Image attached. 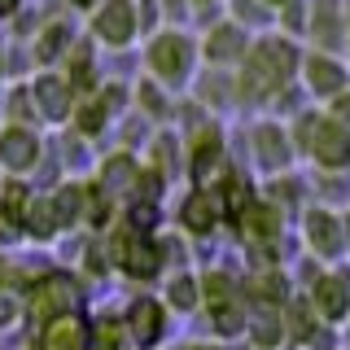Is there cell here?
Segmentation results:
<instances>
[{
	"label": "cell",
	"mask_w": 350,
	"mask_h": 350,
	"mask_svg": "<svg viewBox=\"0 0 350 350\" xmlns=\"http://www.w3.org/2000/svg\"><path fill=\"white\" fill-rule=\"evenodd\" d=\"M79 123H83V131H96V127H101V109H96V105H88L83 114H79Z\"/></svg>",
	"instance_id": "25"
},
{
	"label": "cell",
	"mask_w": 350,
	"mask_h": 350,
	"mask_svg": "<svg viewBox=\"0 0 350 350\" xmlns=\"http://www.w3.org/2000/svg\"><path fill=\"white\" fill-rule=\"evenodd\" d=\"M18 306H22V298H18V289L9 280H0V324H9L18 315Z\"/></svg>",
	"instance_id": "19"
},
{
	"label": "cell",
	"mask_w": 350,
	"mask_h": 350,
	"mask_svg": "<svg viewBox=\"0 0 350 350\" xmlns=\"http://www.w3.org/2000/svg\"><path fill=\"white\" fill-rule=\"evenodd\" d=\"M131 333H136L140 346L158 342V333H162V311H158L149 298H140L136 306H131Z\"/></svg>",
	"instance_id": "9"
},
{
	"label": "cell",
	"mask_w": 350,
	"mask_h": 350,
	"mask_svg": "<svg viewBox=\"0 0 350 350\" xmlns=\"http://www.w3.org/2000/svg\"><path fill=\"white\" fill-rule=\"evenodd\" d=\"M315 158H320L324 167H342V162L350 158V136L337 123H324L320 136H315Z\"/></svg>",
	"instance_id": "6"
},
{
	"label": "cell",
	"mask_w": 350,
	"mask_h": 350,
	"mask_svg": "<svg viewBox=\"0 0 350 350\" xmlns=\"http://www.w3.org/2000/svg\"><path fill=\"white\" fill-rule=\"evenodd\" d=\"M70 5H96V0H70Z\"/></svg>",
	"instance_id": "27"
},
{
	"label": "cell",
	"mask_w": 350,
	"mask_h": 350,
	"mask_svg": "<svg viewBox=\"0 0 350 350\" xmlns=\"http://www.w3.org/2000/svg\"><path fill=\"white\" fill-rule=\"evenodd\" d=\"M184 224H189L193 232H206V228L215 224V202H211L206 193L189 197V202H184Z\"/></svg>",
	"instance_id": "12"
},
{
	"label": "cell",
	"mask_w": 350,
	"mask_h": 350,
	"mask_svg": "<svg viewBox=\"0 0 350 350\" xmlns=\"http://www.w3.org/2000/svg\"><path fill=\"white\" fill-rule=\"evenodd\" d=\"M315 302H320V311L328 315V320H337V315L350 306V293H346L342 280H320L315 284Z\"/></svg>",
	"instance_id": "11"
},
{
	"label": "cell",
	"mask_w": 350,
	"mask_h": 350,
	"mask_svg": "<svg viewBox=\"0 0 350 350\" xmlns=\"http://www.w3.org/2000/svg\"><path fill=\"white\" fill-rule=\"evenodd\" d=\"M79 206H83V193L79 189H62L57 202H53V211H57V219L70 224V219H79Z\"/></svg>",
	"instance_id": "14"
},
{
	"label": "cell",
	"mask_w": 350,
	"mask_h": 350,
	"mask_svg": "<svg viewBox=\"0 0 350 350\" xmlns=\"http://www.w3.org/2000/svg\"><path fill=\"white\" fill-rule=\"evenodd\" d=\"M0 162H9L14 171H22V167H31L36 162V136H27V131H5L0 136Z\"/></svg>",
	"instance_id": "8"
},
{
	"label": "cell",
	"mask_w": 350,
	"mask_h": 350,
	"mask_svg": "<svg viewBox=\"0 0 350 350\" xmlns=\"http://www.w3.org/2000/svg\"><path fill=\"white\" fill-rule=\"evenodd\" d=\"M75 306V284L66 276H49L36 284V293H31V315L36 320H53L57 311H70Z\"/></svg>",
	"instance_id": "2"
},
{
	"label": "cell",
	"mask_w": 350,
	"mask_h": 350,
	"mask_svg": "<svg viewBox=\"0 0 350 350\" xmlns=\"http://www.w3.org/2000/svg\"><path fill=\"white\" fill-rule=\"evenodd\" d=\"M36 101L44 105V114H49V118H62L66 114V83L53 79V75L36 79Z\"/></svg>",
	"instance_id": "10"
},
{
	"label": "cell",
	"mask_w": 350,
	"mask_h": 350,
	"mask_svg": "<svg viewBox=\"0 0 350 350\" xmlns=\"http://www.w3.org/2000/svg\"><path fill=\"white\" fill-rule=\"evenodd\" d=\"M131 27H136V14H131L127 0H105V9L96 14V36L105 44H123L131 36Z\"/></svg>",
	"instance_id": "4"
},
{
	"label": "cell",
	"mask_w": 350,
	"mask_h": 350,
	"mask_svg": "<svg viewBox=\"0 0 350 350\" xmlns=\"http://www.w3.org/2000/svg\"><path fill=\"white\" fill-rule=\"evenodd\" d=\"M276 5H280V0H276Z\"/></svg>",
	"instance_id": "28"
},
{
	"label": "cell",
	"mask_w": 350,
	"mask_h": 350,
	"mask_svg": "<svg viewBox=\"0 0 350 350\" xmlns=\"http://www.w3.org/2000/svg\"><path fill=\"white\" fill-rule=\"evenodd\" d=\"M153 206H136V211H131V228H140V232H145V228H153Z\"/></svg>",
	"instance_id": "23"
},
{
	"label": "cell",
	"mask_w": 350,
	"mask_h": 350,
	"mask_svg": "<svg viewBox=\"0 0 350 350\" xmlns=\"http://www.w3.org/2000/svg\"><path fill=\"white\" fill-rule=\"evenodd\" d=\"M289 70H293V49L289 44H258L254 49V57H250V66H245V88L254 96H262V92H271L276 83H284L289 79Z\"/></svg>",
	"instance_id": "1"
},
{
	"label": "cell",
	"mask_w": 350,
	"mask_h": 350,
	"mask_svg": "<svg viewBox=\"0 0 350 350\" xmlns=\"http://www.w3.org/2000/svg\"><path fill=\"white\" fill-rule=\"evenodd\" d=\"M18 9V0H0V14H14Z\"/></svg>",
	"instance_id": "26"
},
{
	"label": "cell",
	"mask_w": 350,
	"mask_h": 350,
	"mask_svg": "<svg viewBox=\"0 0 350 350\" xmlns=\"http://www.w3.org/2000/svg\"><path fill=\"white\" fill-rule=\"evenodd\" d=\"M105 180L114 184V189H127V184L136 180V167H131L127 158H114V162H109V167H105Z\"/></svg>",
	"instance_id": "18"
},
{
	"label": "cell",
	"mask_w": 350,
	"mask_h": 350,
	"mask_svg": "<svg viewBox=\"0 0 350 350\" xmlns=\"http://www.w3.org/2000/svg\"><path fill=\"white\" fill-rule=\"evenodd\" d=\"M96 350H118V328L114 324H101V328H96Z\"/></svg>",
	"instance_id": "22"
},
{
	"label": "cell",
	"mask_w": 350,
	"mask_h": 350,
	"mask_svg": "<svg viewBox=\"0 0 350 350\" xmlns=\"http://www.w3.org/2000/svg\"><path fill=\"white\" fill-rule=\"evenodd\" d=\"M118 258H123V267L131 276H153V271H158V250L145 245V241H136V237L118 241Z\"/></svg>",
	"instance_id": "7"
},
{
	"label": "cell",
	"mask_w": 350,
	"mask_h": 350,
	"mask_svg": "<svg viewBox=\"0 0 350 350\" xmlns=\"http://www.w3.org/2000/svg\"><path fill=\"white\" fill-rule=\"evenodd\" d=\"M153 70L158 75H167V79H180L184 70H189V40H180V36H162L158 44H153Z\"/></svg>",
	"instance_id": "5"
},
{
	"label": "cell",
	"mask_w": 350,
	"mask_h": 350,
	"mask_svg": "<svg viewBox=\"0 0 350 350\" xmlns=\"http://www.w3.org/2000/svg\"><path fill=\"white\" fill-rule=\"evenodd\" d=\"M311 83L320 88V92H337V88H342V70H337L333 62H311Z\"/></svg>",
	"instance_id": "13"
},
{
	"label": "cell",
	"mask_w": 350,
	"mask_h": 350,
	"mask_svg": "<svg viewBox=\"0 0 350 350\" xmlns=\"http://www.w3.org/2000/svg\"><path fill=\"white\" fill-rule=\"evenodd\" d=\"M311 241L320 250H337V228H333V219H328V215H315L311 219Z\"/></svg>",
	"instance_id": "15"
},
{
	"label": "cell",
	"mask_w": 350,
	"mask_h": 350,
	"mask_svg": "<svg viewBox=\"0 0 350 350\" xmlns=\"http://www.w3.org/2000/svg\"><path fill=\"white\" fill-rule=\"evenodd\" d=\"M27 228H31L36 237H49V232H53V219H49V211H44V206H31V211H27Z\"/></svg>",
	"instance_id": "20"
},
{
	"label": "cell",
	"mask_w": 350,
	"mask_h": 350,
	"mask_svg": "<svg viewBox=\"0 0 350 350\" xmlns=\"http://www.w3.org/2000/svg\"><path fill=\"white\" fill-rule=\"evenodd\" d=\"M66 36H70V31H66V27H49V31H44V40H40V57H44V62H53V57H57V53H62Z\"/></svg>",
	"instance_id": "17"
},
{
	"label": "cell",
	"mask_w": 350,
	"mask_h": 350,
	"mask_svg": "<svg viewBox=\"0 0 350 350\" xmlns=\"http://www.w3.org/2000/svg\"><path fill=\"white\" fill-rule=\"evenodd\" d=\"M171 298H175V306H193V284H189V280H180V284L171 289Z\"/></svg>",
	"instance_id": "24"
},
{
	"label": "cell",
	"mask_w": 350,
	"mask_h": 350,
	"mask_svg": "<svg viewBox=\"0 0 350 350\" xmlns=\"http://www.w3.org/2000/svg\"><path fill=\"white\" fill-rule=\"evenodd\" d=\"M211 53H215V57H232V53H237V31H215Z\"/></svg>",
	"instance_id": "21"
},
{
	"label": "cell",
	"mask_w": 350,
	"mask_h": 350,
	"mask_svg": "<svg viewBox=\"0 0 350 350\" xmlns=\"http://www.w3.org/2000/svg\"><path fill=\"white\" fill-rule=\"evenodd\" d=\"M215 162H219V140H215V136H206L202 145H197V162H193L197 180H206V171H211Z\"/></svg>",
	"instance_id": "16"
},
{
	"label": "cell",
	"mask_w": 350,
	"mask_h": 350,
	"mask_svg": "<svg viewBox=\"0 0 350 350\" xmlns=\"http://www.w3.org/2000/svg\"><path fill=\"white\" fill-rule=\"evenodd\" d=\"M88 342H92V333L79 315H57L44 333V350H88Z\"/></svg>",
	"instance_id": "3"
}]
</instances>
